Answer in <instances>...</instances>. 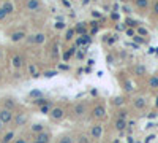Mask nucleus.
Masks as SVG:
<instances>
[{
    "label": "nucleus",
    "instance_id": "obj_1",
    "mask_svg": "<svg viewBox=\"0 0 158 143\" xmlns=\"http://www.w3.org/2000/svg\"><path fill=\"white\" fill-rule=\"evenodd\" d=\"M73 118L74 119H82L87 116L89 113V105H87V102H77L76 105L73 107Z\"/></svg>",
    "mask_w": 158,
    "mask_h": 143
},
{
    "label": "nucleus",
    "instance_id": "obj_2",
    "mask_svg": "<svg viewBox=\"0 0 158 143\" xmlns=\"http://www.w3.org/2000/svg\"><path fill=\"white\" fill-rule=\"evenodd\" d=\"M48 116L51 118V121L59 123V121L65 119V116H67V110H65L63 107H60V105H52V108H51V113H49Z\"/></svg>",
    "mask_w": 158,
    "mask_h": 143
},
{
    "label": "nucleus",
    "instance_id": "obj_3",
    "mask_svg": "<svg viewBox=\"0 0 158 143\" xmlns=\"http://www.w3.org/2000/svg\"><path fill=\"white\" fill-rule=\"evenodd\" d=\"M92 118L94 119H97V121H100V119H103L104 116H106V107L103 105V103H97V105L92 108Z\"/></svg>",
    "mask_w": 158,
    "mask_h": 143
},
{
    "label": "nucleus",
    "instance_id": "obj_4",
    "mask_svg": "<svg viewBox=\"0 0 158 143\" xmlns=\"http://www.w3.org/2000/svg\"><path fill=\"white\" fill-rule=\"evenodd\" d=\"M13 118H15V111L0 107V121H2L3 126H5V124H11V123H13Z\"/></svg>",
    "mask_w": 158,
    "mask_h": 143
},
{
    "label": "nucleus",
    "instance_id": "obj_5",
    "mask_svg": "<svg viewBox=\"0 0 158 143\" xmlns=\"http://www.w3.org/2000/svg\"><path fill=\"white\" fill-rule=\"evenodd\" d=\"M24 8L29 13H36L43 8V5H41V0H25Z\"/></svg>",
    "mask_w": 158,
    "mask_h": 143
},
{
    "label": "nucleus",
    "instance_id": "obj_6",
    "mask_svg": "<svg viewBox=\"0 0 158 143\" xmlns=\"http://www.w3.org/2000/svg\"><path fill=\"white\" fill-rule=\"evenodd\" d=\"M16 105H18L16 99L11 97V96H5L2 100H0V107H2V108H6V110H13V111H15Z\"/></svg>",
    "mask_w": 158,
    "mask_h": 143
},
{
    "label": "nucleus",
    "instance_id": "obj_7",
    "mask_svg": "<svg viewBox=\"0 0 158 143\" xmlns=\"http://www.w3.org/2000/svg\"><path fill=\"white\" fill-rule=\"evenodd\" d=\"M103 124H94V126H90V131H89V135L92 140H100L103 137Z\"/></svg>",
    "mask_w": 158,
    "mask_h": 143
},
{
    "label": "nucleus",
    "instance_id": "obj_8",
    "mask_svg": "<svg viewBox=\"0 0 158 143\" xmlns=\"http://www.w3.org/2000/svg\"><path fill=\"white\" fill-rule=\"evenodd\" d=\"M90 43H92V35H90V34H85V35H82V37H77V38H76L74 46H76V48H87Z\"/></svg>",
    "mask_w": 158,
    "mask_h": 143
},
{
    "label": "nucleus",
    "instance_id": "obj_9",
    "mask_svg": "<svg viewBox=\"0 0 158 143\" xmlns=\"http://www.w3.org/2000/svg\"><path fill=\"white\" fill-rule=\"evenodd\" d=\"M51 138H52V134L48 131H43L35 135V141H38V143H51Z\"/></svg>",
    "mask_w": 158,
    "mask_h": 143
},
{
    "label": "nucleus",
    "instance_id": "obj_10",
    "mask_svg": "<svg viewBox=\"0 0 158 143\" xmlns=\"http://www.w3.org/2000/svg\"><path fill=\"white\" fill-rule=\"evenodd\" d=\"M13 119H15V123H13V124H15V127H22V126L27 124V119L29 118H27V114H24V113H16Z\"/></svg>",
    "mask_w": 158,
    "mask_h": 143
},
{
    "label": "nucleus",
    "instance_id": "obj_11",
    "mask_svg": "<svg viewBox=\"0 0 158 143\" xmlns=\"http://www.w3.org/2000/svg\"><path fill=\"white\" fill-rule=\"evenodd\" d=\"M25 37H27V32H25V30H16V32H13L10 35V40L13 43H19V42L25 40Z\"/></svg>",
    "mask_w": 158,
    "mask_h": 143
},
{
    "label": "nucleus",
    "instance_id": "obj_12",
    "mask_svg": "<svg viewBox=\"0 0 158 143\" xmlns=\"http://www.w3.org/2000/svg\"><path fill=\"white\" fill-rule=\"evenodd\" d=\"M24 57L21 56V54H15V56H13L11 57V67L13 69H15V70H19L22 65H24Z\"/></svg>",
    "mask_w": 158,
    "mask_h": 143
},
{
    "label": "nucleus",
    "instance_id": "obj_13",
    "mask_svg": "<svg viewBox=\"0 0 158 143\" xmlns=\"http://www.w3.org/2000/svg\"><path fill=\"white\" fill-rule=\"evenodd\" d=\"M2 7L3 10H5V13L10 16V15H15V11H16V7H15V3L11 2V0H5V2H2Z\"/></svg>",
    "mask_w": 158,
    "mask_h": 143
},
{
    "label": "nucleus",
    "instance_id": "obj_14",
    "mask_svg": "<svg viewBox=\"0 0 158 143\" xmlns=\"http://www.w3.org/2000/svg\"><path fill=\"white\" fill-rule=\"evenodd\" d=\"M73 29H74V34L77 37H82L87 34V22H77Z\"/></svg>",
    "mask_w": 158,
    "mask_h": 143
},
{
    "label": "nucleus",
    "instance_id": "obj_15",
    "mask_svg": "<svg viewBox=\"0 0 158 143\" xmlns=\"http://www.w3.org/2000/svg\"><path fill=\"white\" fill-rule=\"evenodd\" d=\"M146 105H147L146 97H136V99L133 100V107H135L136 110H144V108H146Z\"/></svg>",
    "mask_w": 158,
    "mask_h": 143
},
{
    "label": "nucleus",
    "instance_id": "obj_16",
    "mask_svg": "<svg viewBox=\"0 0 158 143\" xmlns=\"http://www.w3.org/2000/svg\"><path fill=\"white\" fill-rule=\"evenodd\" d=\"M56 143H74V137H73L70 132H65V134H62V135L57 138Z\"/></svg>",
    "mask_w": 158,
    "mask_h": 143
},
{
    "label": "nucleus",
    "instance_id": "obj_17",
    "mask_svg": "<svg viewBox=\"0 0 158 143\" xmlns=\"http://www.w3.org/2000/svg\"><path fill=\"white\" fill-rule=\"evenodd\" d=\"M44 42H46V34L44 32L33 34V45H44Z\"/></svg>",
    "mask_w": 158,
    "mask_h": 143
},
{
    "label": "nucleus",
    "instance_id": "obj_18",
    "mask_svg": "<svg viewBox=\"0 0 158 143\" xmlns=\"http://www.w3.org/2000/svg\"><path fill=\"white\" fill-rule=\"evenodd\" d=\"M114 127H115V131H118V132H123L125 129L128 127V123H127V119H115L114 121Z\"/></svg>",
    "mask_w": 158,
    "mask_h": 143
},
{
    "label": "nucleus",
    "instance_id": "obj_19",
    "mask_svg": "<svg viewBox=\"0 0 158 143\" xmlns=\"http://www.w3.org/2000/svg\"><path fill=\"white\" fill-rule=\"evenodd\" d=\"M15 138H16L15 131H8V132H5V134L2 135V138H0V143H11Z\"/></svg>",
    "mask_w": 158,
    "mask_h": 143
},
{
    "label": "nucleus",
    "instance_id": "obj_20",
    "mask_svg": "<svg viewBox=\"0 0 158 143\" xmlns=\"http://www.w3.org/2000/svg\"><path fill=\"white\" fill-rule=\"evenodd\" d=\"M76 49H77L76 46H71V48H68L67 51H63V54H62L63 60H65V62H68V60L71 59V56H73V54L76 53Z\"/></svg>",
    "mask_w": 158,
    "mask_h": 143
},
{
    "label": "nucleus",
    "instance_id": "obj_21",
    "mask_svg": "<svg viewBox=\"0 0 158 143\" xmlns=\"http://www.w3.org/2000/svg\"><path fill=\"white\" fill-rule=\"evenodd\" d=\"M74 141L76 143H92V138H90L89 134H77V137H76Z\"/></svg>",
    "mask_w": 158,
    "mask_h": 143
},
{
    "label": "nucleus",
    "instance_id": "obj_22",
    "mask_svg": "<svg viewBox=\"0 0 158 143\" xmlns=\"http://www.w3.org/2000/svg\"><path fill=\"white\" fill-rule=\"evenodd\" d=\"M43 131H46V129H44V124H41V123H35L33 126H30V132H33L35 135Z\"/></svg>",
    "mask_w": 158,
    "mask_h": 143
},
{
    "label": "nucleus",
    "instance_id": "obj_23",
    "mask_svg": "<svg viewBox=\"0 0 158 143\" xmlns=\"http://www.w3.org/2000/svg\"><path fill=\"white\" fill-rule=\"evenodd\" d=\"M27 70H29V73H30L32 78H38V76H40V70L36 69L35 64H29V65H27Z\"/></svg>",
    "mask_w": 158,
    "mask_h": 143
},
{
    "label": "nucleus",
    "instance_id": "obj_24",
    "mask_svg": "<svg viewBox=\"0 0 158 143\" xmlns=\"http://www.w3.org/2000/svg\"><path fill=\"white\" fill-rule=\"evenodd\" d=\"M149 0H135V5L138 10H147L149 8Z\"/></svg>",
    "mask_w": 158,
    "mask_h": 143
},
{
    "label": "nucleus",
    "instance_id": "obj_25",
    "mask_svg": "<svg viewBox=\"0 0 158 143\" xmlns=\"http://www.w3.org/2000/svg\"><path fill=\"white\" fill-rule=\"evenodd\" d=\"M33 103L36 107H41V105H48V103H52L49 99H44V97H40V99H35L33 100Z\"/></svg>",
    "mask_w": 158,
    "mask_h": 143
},
{
    "label": "nucleus",
    "instance_id": "obj_26",
    "mask_svg": "<svg viewBox=\"0 0 158 143\" xmlns=\"http://www.w3.org/2000/svg\"><path fill=\"white\" fill-rule=\"evenodd\" d=\"M38 108H40V113H41V114H49V113H51V108H52V103L41 105V107H38Z\"/></svg>",
    "mask_w": 158,
    "mask_h": 143
},
{
    "label": "nucleus",
    "instance_id": "obj_27",
    "mask_svg": "<svg viewBox=\"0 0 158 143\" xmlns=\"http://www.w3.org/2000/svg\"><path fill=\"white\" fill-rule=\"evenodd\" d=\"M149 87H152V89H156V87H158V76H156V75L150 76V80H149Z\"/></svg>",
    "mask_w": 158,
    "mask_h": 143
},
{
    "label": "nucleus",
    "instance_id": "obj_28",
    "mask_svg": "<svg viewBox=\"0 0 158 143\" xmlns=\"http://www.w3.org/2000/svg\"><path fill=\"white\" fill-rule=\"evenodd\" d=\"M146 67L144 65H136L135 67V75H138V76H142V75H146Z\"/></svg>",
    "mask_w": 158,
    "mask_h": 143
},
{
    "label": "nucleus",
    "instance_id": "obj_29",
    "mask_svg": "<svg viewBox=\"0 0 158 143\" xmlns=\"http://www.w3.org/2000/svg\"><path fill=\"white\" fill-rule=\"evenodd\" d=\"M74 35H76V34H74V29H73V27L67 29V34H65V40H67V42H71Z\"/></svg>",
    "mask_w": 158,
    "mask_h": 143
},
{
    "label": "nucleus",
    "instance_id": "obj_30",
    "mask_svg": "<svg viewBox=\"0 0 158 143\" xmlns=\"http://www.w3.org/2000/svg\"><path fill=\"white\" fill-rule=\"evenodd\" d=\"M125 24H127V27H130V29H131V27H139V22L135 21V19H130V18L125 21Z\"/></svg>",
    "mask_w": 158,
    "mask_h": 143
},
{
    "label": "nucleus",
    "instance_id": "obj_31",
    "mask_svg": "<svg viewBox=\"0 0 158 143\" xmlns=\"http://www.w3.org/2000/svg\"><path fill=\"white\" fill-rule=\"evenodd\" d=\"M54 25H56V29H57V30H63V29H67V24H65L63 21H57Z\"/></svg>",
    "mask_w": 158,
    "mask_h": 143
},
{
    "label": "nucleus",
    "instance_id": "obj_32",
    "mask_svg": "<svg viewBox=\"0 0 158 143\" xmlns=\"http://www.w3.org/2000/svg\"><path fill=\"white\" fill-rule=\"evenodd\" d=\"M57 73H59L57 70H46V72H44V76H46V78H52V76H56Z\"/></svg>",
    "mask_w": 158,
    "mask_h": 143
},
{
    "label": "nucleus",
    "instance_id": "obj_33",
    "mask_svg": "<svg viewBox=\"0 0 158 143\" xmlns=\"http://www.w3.org/2000/svg\"><path fill=\"white\" fill-rule=\"evenodd\" d=\"M11 143H29V141H27V138H25V137H16Z\"/></svg>",
    "mask_w": 158,
    "mask_h": 143
},
{
    "label": "nucleus",
    "instance_id": "obj_34",
    "mask_svg": "<svg viewBox=\"0 0 158 143\" xmlns=\"http://www.w3.org/2000/svg\"><path fill=\"white\" fill-rule=\"evenodd\" d=\"M30 97H33V100H35V99H40V97H41V91H32Z\"/></svg>",
    "mask_w": 158,
    "mask_h": 143
},
{
    "label": "nucleus",
    "instance_id": "obj_35",
    "mask_svg": "<svg viewBox=\"0 0 158 143\" xmlns=\"http://www.w3.org/2000/svg\"><path fill=\"white\" fill-rule=\"evenodd\" d=\"M6 18H8V15L5 13V10H3L2 7H0V22H2V21H5Z\"/></svg>",
    "mask_w": 158,
    "mask_h": 143
},
{
    "label": "nucleus",
    "instance_id": "obj_36",
    "mask_svg": "<svg viewBox=\"0 0 158 143\" xmlns=\"http://www.w3.org/2000/svg\"><path fill=\"white\" fill-rule=\"evenodd\" d=\"M117 118L118 119H127V111L125 110H120V111L117 113Z\"/></svg>",
    "mask_w": 158,
    "mask_h": 143
},
{
    "label": "nucleus",
    "instance_id": "obj_37",
    "mask_svg": "<svg viewBox=\"0 0 158 143\" xmlns=\"http://www.w3.org/2000/svg\"><path fill=\"white\" fill-rule=\"evenodd\" d=\"M123 102H125V100H123V97H115L112 103H114V105H122Z\"/></svg>",
    "mask_w": 158,
    "mask_h": 143
},
{
    "label": "nucleus",
    "instance_id": "obj_38",
    "mask_svg": "<svg viewBox=\"0 0 158 143\" xmlns=\"http://www.w3.org/2000/svg\"><path fill=\"white\" fill-rule=\"evenodd\" d=\"M138 34H139V35H144V37H147L149 32H147V29H144V27H138Z\"/></svg>",
    "mask_w": 158,
    "mask_h": 143
},
{
    "label": "nucleus",
    "instance_id": "obj_39",
    "mask_svg": "<svg viewBox=\"0 0 158 143\" xmlns=\"http://www.w3.org/2000/svg\"><path fill=\"white\" fill-rule=\"evenodd\" d=\"M153 15L158 18V0H156V2L153 3Z\"/></svg>",
    "mask_w": 158,
    "mask_h": 143
},
{
    "label": "nucleus",
    "instance_id": "obj_40",
    "mask_svg": "<svg viewBox=\"0 0 158 143\" xmlns=\"http://www.w3.org/2000/svg\"><path fill=\"white\" fill-rule=\"evenodd\" d=\"M127 35H128V37H135V30L130 29V27H127Z\"/></svg>",
    "mask_w": 158,
    "mask_h": 143
},
{
    "label": "nucleus",
    "instance_id": "obj_41",
    "mask_svg": "<svg viewBox=\"0 0 158 143\" xmlns=\"http://www.w3.org/2000/svg\"><path fill=\"white\" fill-rule=\"evenodd\" d=\"M59 69H60V70H68V69H70V65H68V64H60Z\"/></svg>",
    "mask_w": 158,
    "mask_h": 143
},
{
    "label": "nucleus",
    "instance_id": "obj_42",
    "mask_svg": "<svg viewBox=\"0 0 158 143\" xmlns=\"http://www.w3.org/2000/svg\"><path fill=\"white\" fill-rule=\"evenodd\" d=\"M133 38H135V40H136V42H138V43H144V38H141V37H139V35H135V37H133Z\"/></svg>",
    "mask_w": 158,
    "mask_h": 143
},
{
    "label": "nucleus",
    "instance_id": "obj_43",
    "mask_svg": "<svg viewBox=\"0 0 158 143\" xmlns=\"http://www.w3.org/2000/svg\"><path fill=\"white\" fill-rule=\"evenodd\" d=\"M92 16H94V18H97V19H100V18H101V15H100L98 11H94V13H92Z\"/></svg>",
    "mask_w": 158,
    "mask_h": 143
},
{
    "label": "nucleus",
    "instance_id": "obj_44",
    "mask_svg": "<svg viewBox=\"0 0 158 143\" xmlns=\"http://www.w3.org/2000/svg\"><path fill=\"white\" fill-rule=\"evenodd\" d=\"M111 18H112L114 21H118V13H112V15H111Z\"/></svg>",
    "mask_w": 158,
    "mask_h": 143
},
{
    "label": "nucleus",
    "instance_id": "obj_45",
    "mask_svg": "<svg viewBox=\"0 0 158 143\" xmlns=\"http://www.w3.org/2000/svg\"><path fill=\"white\" fill-rule=\"evenodd\" d=\"M62 5L68 8V7H70V2H68V0H62Z\"/></svg>",
    "mask_w": 158,
    "mask_h": 143
},
{
    "label": "nucleus",
    "instance_id": "obj_46",
    "mask_svg": "<svg viewBox=\"0 0 158 143\" xmlns=\"http://www.w3.org/2000/svg\"><path fill=\"white\" fill-rule=\"evenodd\" d=\"M117 29H118V30H123V29H125V25H123V24H118V25H117Z\"/></svg>",
    "mask_w": 158,
    "mask_h": 143
},
{
    "label": "nucleus",
    "instance_id": "obj_47",
    "mask_svg": "<svg viewBox=\"0 0 158 143\" xmlns=\"http://www.w3.org/2000/svg\"><path fill=\"white\" fill-rule=\"evenodd\" d=\"M128 143H135V140H133V137H128Z\"/></svg>",
    "mask_w": 158,
    "mask_h": 143
},
{
    "label": "nucleus",
    "instance_id": "obj_48",
    "mask_svg": "<svg viewBox=\"0 0 158 143\" xmlns=\"http://www.w3.org/2000/svg\"><path fill=\"white\" fill-rule=\"evenodd\" d=\"M2 57H3V51H2V49H0V59H2Z\"/></svg>",
    "mask_w": 158,
    "mask_h": 143
},
{
    "label": "nucleus",
    "instance_id": "obj_49",
    "mask_svg": "<svg viewBox=\"0 0 158 143\" xmlns=\"http://www.w3.org/2000/svg\"><path fill=\"white\" fill-rule=\"evenodd\" d=\"M2 129H3V124H2V121H0V131H2Z\"/></svg>",
    "mask_w": 158,
    "mask_h": 143
},
{
    "label": "nucleus",
    "instance_id": "obj_50",
    "mask_svg": "<svg viewBox=\"0 0 158 143\" xmlns=\"http://www.w3.org/2000/svg\"><path fill=\"white\" fill-rule=\"evenodd\" d=\"M155 107L158 108V97H156V102H155Z\"/></svg>",
    "mask_w": 158,
    "mask_h": 143
},
{
    "label": "nucleus",
    "instance_id": "obj_51",
    "mask_svg": "<svg viewBox=\"0 0 158 143\" xmlns=\"http://www.w3.org/2000/svg\"><path fill=\"white\" fill-rule=\"evenodd\" d=\"M32 143H38V141H35V140H33V141H32Z\"/></svg>",
    "mask_w": 158,
    "mask_h": 143
},
{
    "label": "nucleus",
    "instance_id": "obj_52",
    "mask_svg": "<svg viewBox=\"0 0 158 143\" xmlns=\"http://www.w3.org/2000/svg\"><path fill=\"white\" fill-rule=\"evenodd\" d=\"M0 76H2V73H0Z\"/></svg>",
    "mask_w": 158,
    "mask_h": 143
}]
</instances>
